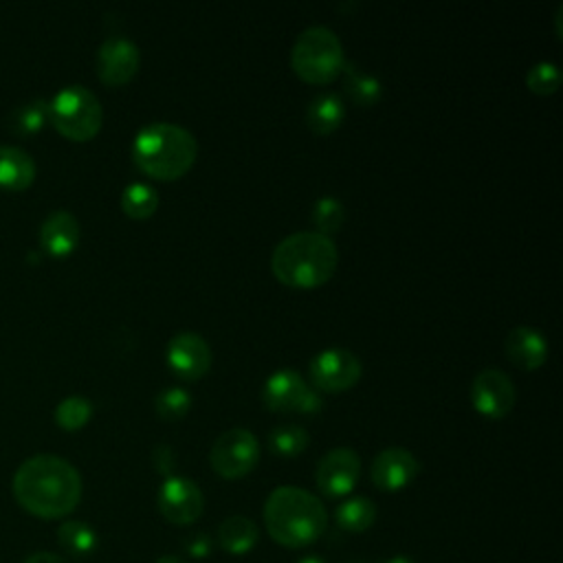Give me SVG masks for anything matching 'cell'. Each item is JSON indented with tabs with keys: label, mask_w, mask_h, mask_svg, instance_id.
<instances>
[{
	"label": "cell",
	"mask_w": 563,
	"mask_h": 563,
	"mask_svg": "<svg viewBox=\"0 0 563 563\" xmlns=\"http://www.w3.org/2000/svg\"><path fill=\"white\" fill-rule=\"evenodd\" d=\"M14 497L34 517L62 519L82 500V476L64 458L40 454L25 460L14 476Z\"/></svg>",
	"instance_id": "cell-1"
},
{
	"label": "cell",
	"mask_w": 563,
	"mask_h": 563,
	"mask_svg": "<svg viewBox=\"0 0 563 563\" xmlns=\"http://www.w3.org/2000/svg\"><path fill=\"white\" fill-rule=\"evenodd\" d=\"M265 526L269 537L284 548L315 543L328 526L326 506L317 495L297 486H280L265 502Z\"/></svg>",
	"instance_id": "cell-2"
},
{
	"label": "cell",
	"mask_w": 563,
	"mask_h": 563,
	"mask_svg": "<svg viewBox=\"0 0 563 563\" xmlns=\"http://www.w3.org/2000/svg\"><path fill=\"white\" fill-rule=\"evenodd\" d=\"M339 265V254L328 236L300 232L284 238L271 258L273 275L291 289H317L330 282Z\"/></svg>",
	"instance_id": "cell-3"
},
{
	"label": "cell",
	"mask_w": 563,
	"mask_h": 563,
	"mask_svg": "<svg viewBox=\"0 0 563 563\" xmlns=\"http://www.w3.org/2000/svg\"><path fill=\"white\" fill-rule=\"evenodd\" d=\"M199 145L190 130L159 121L139 130L132 143L134 165L159 180H176L197 163Z\"/></svg>",
	"instance_id": "cell-4"
},
{
	"label": "cell",
	"mask_w": 563,
	"mask_h": 563,
	"mask_svg": "<svg viewBox=\"0 0 563 563\" xmlns=\"http://www.w3.org/2000/svg\"><path fill=\"white\" fill-rule=\"evenodd\" d=\"M291 64L304 82L326 86L335 82L345 67L341 40L328 27H308L293 45Z\"/></svg>",
	"instance_id": "cell-5"
},
{
	"label": "cell",
	"mask_w": 563,
	"mask_h": 563,
	"mask_svg": "<svg viewBox=\"0 0 563 563\" xmlns=\"http://www.w3.org/2000/svg\"><path fill=\"white\" fill-rule=\"evenodd\" d=\"M49 121L71 141H89L102 130L104 110L86 86H67L49 102Z\"/></svg>",
	"instance_id": "cell-6"
},
{
	"label": "cell",
	"mask_w": 563,
	"mask_h": 563,
	"mask_svg": "<svg viewBox=\"0 0 563 563\" xmlns=\"http://www.w3.org/2000/svg\"><path fill=\"white\" fill-rule=\"evenodd\" d=\"M260 460V443L245 427L227 430L216 438L210 451V465L223 480H241L249 476Z\"/></svg>",
	"instance_id": "cell-7"
},
{
	"label": "cell",
	"mask_w": 563,
	"mask_h": 563,
	"mask_svg": "<svg viewBox=\"0 0 563 563\" xmlns=\"http://www.w3.org/2000/svg\"><path fill=\"white\" fill-rule=\"evenodd\" d=\"M262 401L271 412L315 414L321 410V397L291 367L278 370L262 388Z\"/></svg>",
	"instance_id": "cell-8"
},
{
	"label": "cell",
	"mask_w": 563,
	"mask_h": 563,
	"mask_svg": "<svg viewBox=\"0 0 563 563\" xmlns=\"http://www.w3.org/2000/svg\"><path fill=\"white\" fill-rule=\"evenodd\" d=\"M361 361L354 352L343 348L321 350L310 361V382L319 392H345L361 379Z\"/></svg>",
	"instance_id": "cell-9"
},
{
	"label": "cell",
	"mask_w": 563,
	"mask_h": 563,
	"mask_svg": "<svg viewBox=\"0 0 563 563\" xmlns=\"http://www.w3.org/2000/svg\"><path fill=\"white\" fill-rule=\"evenodd\" d=\"M156 506H159V513L169 524L187 526V524H195L203 515L206 497L197 482L180 476H172V478H165V482L161 484L156 495Z\"/></svg>",
	"instance_id": "cell-10"
},
{
	"label": "cell",
	"mask_w": 563,
	"mask_h": 563,
	"mask_svg": "<svg viewBox=\"0 0 563 563\" xmlns=\"http://www.w3.org/2000/svg\"><path fill=\"white\" fill-rule=\"evenodd\" d=\"M471 403L484 419L500 421L511 414L515 406V386L502 370H482L471 384Z\"/></svg>",
	"instance_id": "cell-11"
},
{
	"label": "cell",
	"mask_w": 563,
	"mask_h": 563,
	"mask_svg": "<svg viewBox=\"0 0 563 563\" xmlns=\"http://www.w3.org/2000/svg\"><path fill=\"white\" fill-rule=\"evenodd\" d=\"M167 365L183 382H199L212 367V348L197 332H176L167 343Z\"/></svg>",
	"instance_id": "cell-12"
},
{
	"label": "cell",
	"mask_w": 563,
	"mask_h": 563,
	"mask_svg": "<svg viewBox=\"0 0 563 563\" xmlns=\"http://www.w3.org/2000/svg\"><path fill=\"white\" fill-rule=\"evenodd\" d=\"M359 476H361L359 454L348 447H337L319 460L315 471V482L326 497H345L356 486Z\"/></svg>",
	"instance_id": "cell-13"
},
{
	"label": "cell",
	"mask_w": 563,
	"mask_h": 563,
	"mask_svg": "<svg viewBox=\"0 0 563 563\" xmlns=\"http://www.w3.org/2000/svg\"><path fill=\"white\" fill-rule=\"evenodd\" d=\"M419 471H421V465L410 449L390 447L372 460L370 478H372V484L379 491L397 493L410 486L417 480Z\"/></svg>",
	"instance_id": "cell-14"
},
{
	"label": "cell",
	"mask_w": 563,
	"mask_h": 563,
	"mask_svg": "<svg viewBox=\"0 0 563 563\" xmlns=\"http://www.w3.org/2000/svg\"><path fill=\"white\" fill-rule=\"evenodd\" d=\"M141 64L139 47L121 36H113L104 40L97 54V75L106 86H124L128 84Z\"/></svg>",
	"instance_id": "cell-15"
},
{
	"label": "cell",
	"mask_w": 563,
	"mask_h": 563,
	"mask_svg": "<svg viewBox=\"0 0 563 563\" xmlns=\"http://www.w3.org/2000/svg\"><path fill=\"white\" fill-rule=\"evenodd\" d=\"M78 243H80V223L71 212L58 210L45 219L40 227V245L49 256L67 258L75 251Z\"/></svg>",
	"instance_id": "cell-16"
},
{
	"label": "cell",
	"mask_w": 563,
	"mask_h": 563,
	"mask_svg": "<svg viewBox=\"0 0 563 563\" xmlns=\"http://www.w3.org/2000/svg\"><path fill=\"white\" fill-rule=\"evenodd\" d=\"M506 356L521 370H539L548 359V341L541 330L517 326L506 337Z\"/></svg>",
	"instance_id": "cell-17"
},
{
	"label": "cell",
	"mask_w": 563,
	"mask_h": 563,
	"mask_svg": "<svg viewBox=\"0 0 563 563\" xmlns=\"http://www.w3.org/2000/svg\"><path fill=\"white\" fill-rule=\"evenodd\" d=\"M36 178V163L32 154L21 148L0 145V187L23 192Z\"/></svg>",
	"instance_id": "cell-18"
},
{
	"label": "cell",
	"mask_w": 563,
	"mask_h": 563,
	"mask_svg": "<svg viewBox=\"0 0 563 563\" xmlns=\"http://www.w3.org/2000/svg\"><path fill=\"white\" fill-rule=\"evenodd\" d=\"M343 119H345V104L337 93L317 95L306 110L308 128L319 137H328L335 130H339Z\"/></svg>",
	"instance_id": "cell-19"
},
{
	"label": "cell",
	"mask_w": 563,
	"mask_h": 563,
	"mask_svg": "<svg viewBox=\"0 0 563 563\" xmlns=\"http://www.w3.org/2000/svg\"><path fill=\"white\" fill-rule=\"evenodd\" d=\"M258 539H260V528L256 526V521H251L249 517H243V515H234V517L225 519L219 528L221 548L236 556L251 552L256 548Z\"/></svg>",
	"instance_id": "cell-20"
},
{
	"label": "cell",
	"mask_w": 563,
	"mask_h": 563,
	"mask_svg": "<svg viewBox=\"0 0 563 563\" xmlns=\"http://www.w3.org/2000/svg\"><path fill=\"white\" fill-rule=\"evenodd\" d=\"M341 73H343V89L359 108H372L382 102L384 86L379 78L361 71L356 64H345Z\"/></svg>",
	"instance_id": "cell-21"
},
{
	"label": "cell",
	"mask_w": 563,
	"mask_h": 563,
	"mask_svg": "<svg viewBox=\"0 0 563 563\" xmlns=\"http://www.w3.org/2000/svg\"><path fill=\"white\" fill-rule=\"evenodd\" d=\"M47 121H49V102L32 99L10 113L8 128L16 137H32V134H38L47 126Z\"/></svg>",
	"instance_id": "cell-22"
},
{
	"label": "cell",
	"mask_w": 563,
	"mask_h": 563,
	"mask_svg": "<svg viewBox=\"0 0 563 563\" xmlns=\"http://www.w3.org/2000/svg\"><path fill=\"white\" fill-rule=\"evenodd\" d=\"M335 519L348 532H365L377 519V506L367 497H348L337 506Z\"/></svg>",
	"instance_id": "cell-23"
},
{
	"label": "cell",
	"mask_w": 563,
	"mask_h": 563,
	"mask_svg": "<svg viewBox=\"0 0 563 563\" xmlns=\"http://www.w3.org/2000/svg\"><path fill=\"white\" fill-rule=\"evenodd\" d=\"M159 208V195L148 183H130L121 195V210L128 219L145 221L154 216Z\"/></svg>",
	"instance_id": "cell-24"
},
{
	"label": "cell",
	"mask_w": 563,
	"mask_h": 563,
	"mask_svg": "<svg viewBox=\"0 0 563 563\" xmlns=\"http://www.w3.org/2000/svg\"><path fill=\"white\" fill-rule=\"evenodd\" d=\"M58 541L64 552L73 556H86L97 548V532L78 519H67L58 528Z\"/></svg>",
	"instance_id": "cell-25"
},
{
	"label": "cell",
	"mask_w": 563,
	"mask_h": 563,
	"mask_svg": "<svg viewBox=\"0 0 563 563\" xmlns=\"http://www.w3.org/2000/svg\"><path fill=\"white\" fill-rule=\"evenodd\" d=\"M267 443H269L271 454H275L280 458H295L306 451L310 436L300 425H278L275 430H271Z\"/></svg>",
	"instance_id": "cell-26"
},
{
	"label": "cell",
	"mask_w": 563,
	"mask_h": 563,
	"mask_svg": "<svg viewBox=\"0 0 563 563\" xmlns=\"http://www.w3.org/2000/svg\"><path fill=\"white\" fill-rule=\"evenodd\" d=\"M345 221V208L339 199L324 197L313 208V225L317 227V234L330 236L337 234L343 227Z\"/></svg>",
	"instance_id": "cell-27"
},
{
	"label": "cell",
	"mask_w": 563,
	"mask_h": 563,
	"mask_svg": "<svg viewBox=\"0 0 563 563\" xmlns=\"http://www.w3.org/2000/svg\"><path fill=\"white\" fill-rule=\"evenodd\" d=\"M93 417V403L84 397H69L56 408V423L67 432L82 430Z\"/></svg>",
	"instance_id": "cell-28"
},
{
	"label": "cell",
	"mask_w": 563,
	"mask_h": 563,
	"mask_svg": "<svg viewBox=\"0 0 563 563\" xmlns=\"http://www.w3.org/2000/svg\"><path fill=\"white\" fill-rule=\"evenodd\" d=\"M154 406H156V414L172 423V421H178L183 419L187 412H190L192 408V395L183 390V388H165L156 395L154 399Z\"/></svg>",
	"instance_id": "cell-29"
},
{
	"label": "cell",
	"mask_w": 563,
	"mask_h": 563,
	"mask_svg": "<svg viewBox=\"0 0 563 563\" xmlns=\"http://www.w3.org/2000/svg\"><path fill=\"white\" fill-rule=\"evenodd\" d=\"M561 84L559 67L552 62H539L526 73V86L535 95H554Z\"/></svg>",
	"instance_id": "cell-30"
},
{
	"label": "cell",
	"mask_w": 563,
	"mask_h": 563,
	"mask_svg": "<svg viewBox=\"0 0 563 563\" xmlns=\"http://www.w3.org/2000/svg\"><path fill=\"white\" fill-rule=\"evenodd\" d=\"M183 546H185V552L190 554V556H195V559H206V556H210V554H212V548H214L212 539H210L206 532H197V535H192V537H187Z\"/></svg>",
	"instance_id": "cell-31"
},
{
	"label": "cell",
	"mask_w": 563,
	"mask_h": 563,
	"mask_svg": "<svg viewBox=\"0 0 563 563\" xmlns=\"http://www.w3.org/2000/svg\"><path fill=\"white\" fill-rule=\"evenodd\" d=\"M174 465H176V456L167 445H156L154 447V467L159 473H163L165 478H172L174 473Z\"/></svg>",
	"instance_id": "cell-32"
},
{
	"label": "cell",
	"mask_w": 563,
	"mask_h": 563,
	"mask_svg": "<svg viewBox=\"0 0 563 563\" xmlns=\"http://www.w3.org/2000/svg\"><path fill=\"white\" fill-rule=\"evenodd\" d=\"M23 563H69V561L60 554H54V552H34Z\"/></svg>",
	"instance_id": "cell-33"
},
{
	"label": "cell",
	"mask_w": 563,
	"mask_h": 563,
	"mask_svg": "<svg viewBox=\"0 0 563 563\" xmlns=\"http://www.w3.org/2000/svg\"><path fill=\"white\" fill-rule=\"evenodd\" d=\"M156 563H187V561L180 559V556H174V554H165V556H161Z\"/></svg>",
	"instance_id": "cell-34"
},
{
	"label": "cell",
	"mask_w": 563,
	"mask_h": 563,
	"mask_svg": "<svg viewBox=\"0 0 563 563\" xmlns=\"http://www.w3.org/2000/svg\"><path fill=\"white\" fill-rule=\"evenodd\" d=\"M386 563H414V561L408 559V556H395V559H390V561H386Z\"/></svg>",
	"instance_id": "cell-35"
},
{
	"label": "cell",
	"mask_w": 563,
	"mask_h": 563,
	"mask_svg": "<svg viewBox=\"0 0 563 563\" xmlns=\"http://www.w3.org/2000/svg\"><path fill=\"white\" fill-rule=\"evenodd\" d=\"M300 563H326V561L319 559V556H306V559H302Z\"/></svg>",
	"instance_id": "cell-36"
}]
</instances>
